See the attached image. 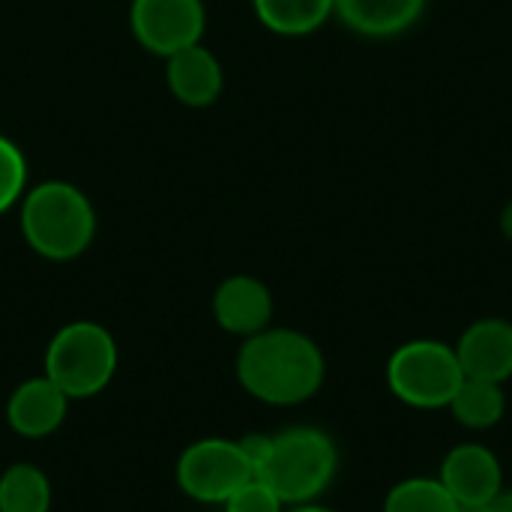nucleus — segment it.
Wrapping results in <instances>:
<instances>
[{"label":"nucleus","mask_w":512,"mask_h":512,"mask_svg":"<svg viewBox=\"0 0 512 512\" xmlns=\"http://www.w3.org/2000/svg\"><path fill=\"white\" fill-rule=\"evenodd\" d=\"M324 378V351L300 330L267 327L240 345L237 381L252 399L270 408H297L315 399L324 387Z\"/></svg>","instance_id":"obj_1"},{"label":"nucleus","mask_w":512,"mask_h":512,"mask_svg":"<svg viewBox=\"0 0 512 512\" xmlns=\"http://www.w3.org/2000/svg\"><path fill=\"white\" fill-rule=\"evenodd\" d=\"M339 447L315 426H291L267 435V447L255 465V477L264 480L285 507L315 504L336 480Z\"/></svg>","instance_id":"obj_2"},{"label":"nucleus","mask_w":512,"mask_h":512,"mask_svg":"<svg viewBox=\"0 0 512 512\" xmlns=\"http://www.w3.org/2000/svg\"><path fill=\"white\" fill-rule=\"evenodd\" d=\"M21 234L36 255L72 261L84 255L96 237V210L78 186L48 180L27 189L21 198Z\"/></svg>","instance_id":"obj_3"},{"label":"nucleus","mask_w":512,"mask_h":512,"mask_svg":"<svg viewBox=\"0 0 512 512\" xmlns=\"http://www.w3.org/2000/svg\"><path fill=\"white\" fill-rule=\"evenodd\" d=\"M120 363L114 336L96 321L63 324L45 348V372L72 402L99 396Z\"/></svg>","instance_id":"obj_4"},{"label":"nucleus","mask_w":512,"mask_h":512,"mask_svg":"<svg viewBox=\"0 0 512 512\" xmlns=\"http://www.w3.org/2000/svg\"><path fill=\"white\" fill-rule=\"evenodd\" d=\"M390 393L417 411H447L465 381L456 348L441 339H411L387 360Z\"/></svg>","instance_id":"obj_5"},{"label":"nucleus","mask_w":512,"mask_h":512,"mask_svg":"<svg viewBox=\"0 0 512 512\" xmlns=\"http://www.w3.org/2000/svg\"><path fill=\"white\" fill-rule=\"evenodd\" d=\"M255 477V468L240 441L201 438L189 444L177 459V486L198 504H225L243 483Z\"/></svg>","instance_id":"obj_6"},{"label":"nucleus","mask_w":512,"mask_h":512,"mask_svg":"<svg viewBox=\"0 0 512 512\" xmlns=\"http://www.w3.org/2000/svg\"><path fill=\"white\" fill-rule=\"evenodd\" d=\"M204 21L201 0H132L129 9L138 45L159 57H171L174 51L201 42Z\"/></svg>","instance_id":"obj_7"},{"label":"nucleus","mask_w":512,"mask_h":512,"mask_svg":"<svg viewBox=\"0 0 512 512\" xmlns=\"http://www.w3.org/2000/svg\"><path fill=\"white\" fill-rule=\"evenodd\" d=\"M456 504H492L504 492V468L486 444H456L438 471Z\"/></svg>","instance_id":"obj_8"},{"label":"nucleus","mask_w":512,"mask_h":512,"mask_svg":"<svg viewBox=\"0 0 512 512\" xmlns=\"http://www.w3.org/2000/svg\"><path fill=\"white\" fill-rule=\"evenodd\" d=\"M465 378L507 384L512 378V324L507 318L474 321L453 345Z\"/></svg>","instance_id":"obj_9"},{"label":"nucleus","mask_w":512,"mask_h":512,"mask_svg":"<svg viewBox=\"0 0 512 512\" xmlns=\"http://www.w3.org/2000/svg\"><path fill=\"white\" fill-rule=\"evenodd\" d=\"M213 318L225 333L249 339L270 327L273 294L255 276H246V273L228 276L225 282H219L213 294Z\"/></svg>","instance_id":"obj_10"},{"label":"nucleus","mask_w":512,"mask_h":512,"mask_svg":"<svg viewBox=\"0 0 512 512\" xmlns=\"http://www.w3.org/2000/svg\"><path fill=\"white\" fill-rule=\"evenodd\" d=\"M69 402L72 399L48 375L27 378L6 402V423L21 438H48L63 426Z\"/></svg>","instance_id":"obj_11"},{"label":"nucleus","mask_w":512,"mask_h":512,"mask_svg":"<svg viewBox=\"0 0 512 512\" xmlns=\"http://www.w3.org/2000/svg\"><path fill=\"white\" fill-rule=\"evenodd\" d=\"M168 60V87L174 93L177 102L189 105V108H207L219 99L225 75H222V63L219 57L204 48L201 42L174 51Z\"/></svg>","instance_id":"obj_12"},{"label":"nucleus","mask_w":512,"mask_h":512,"mask_svg":"<svg viewBox=\"0 0 512 512\" xmlns=\"http://www.w3.org/2000/svg\"><path fill=\"white\" fill-rule=\"evenodd\" d=\"M426 0H333V12L363 36H396L420 21Z\"/></svg>","instance_id":"obj_13"},{"label":"nucleus","mask_w":512,"mask_h":512,"mask_svg":"<svg viewBox=\"0 0 512 512\" xmlns=\"http://www.w3.org/2000/svg\"><path fill=\"white\" fill-rule=\"evenodd\" d=\"M453 420L468 429V432H489L495 429L504 414H507V393L504 384H492V381H477V378H465L462 387L456 390L450 408Z\"/></svg>","instance_id":"obj_14"},{"label":"nucleus","mask_w":512,"mask_h":512,"mask_svg":"<svg viewBox=\"0 0 512 512\" xmlns=\"http://www.w3.org/2000/svg\"><path fill=\"white\" fill-rule=\"evenodd\" d=\"M258 21L279 36L315 33L330 15L333 0H252Z\"/></svg>","instance_id":"obj_15"},{"label":"nucleus","mask_w":512,"mask_h":512,"mask_svg":"<svg viewBox=\"0 0 512 512\" xmlns=\"http://www.w3.org/2000/svg\"><path fill=\"white\" fill-rule=\"evenodd\" d=\"M51 480L30 462H15L0 474V512H48Z\"/></svg>","instance_id":"obj_16"},{"label":"nucleus","mask_w":512,"mask_h":512,"mask_svg":"<svg viewBox=\"0 0 512 512\" xmlns=\"http://www.w3.org/2000/svg\"><path fill=\"white\" fill-rule=\"evenodd\" d=\"M459 504L438 477H408L384 495L381 512H456Z\"/></svg>","instance_id":"obj_17"},{"label":"nucleus","mask_w":512,"mask_h":512,"mask_svg":"<svg viewBox=\"0 0 512 512\" xmlns=\"http://www.w3.org/2000/svg\"><path fill=\"white\" fill-rule=\"evenodd\" d=\"M27 192V159L9 138L0 135V216L12 210Z\"/></svg>","instance_id":"obj_18"},{"label":"nucleus","mask_w":512,"mask_h":512,"mask_svg":"<svg viewBox=\"0 0 512 512\" xmlns=\"http://www.w3.org/2000/svg\"><path fill=\"white\" fill-rule=\"evenodd\" d=\"M225 512H285L288 507L279 501V495L258 477L243 483L225 504Z\"/></svg>","instance_id":"obj_19"},{"label":"nucleus","mask_w":512,"mask_h":512,"mask_svg":"<svg viewBox=\"0 0 512 512\" xmlns=\"http://www.w3.org/2000/svg\"><path fill=\"white\" fill-rule=\"evenodd\" d=\"M492 512H512V489H504V492L492 501Z\"/></svg>","instance_id":"obj_20"},{"label":"nucleus","mask_w":512,"mask_h":512,"mask_svg":"<svg viewBox=\"0 0 512 512\" xmlns=\"http://www.w3.org/2000/svg\"><path fill=\"white\" fill-rule=\"evenodd\" d=\"M501 231H504V237L512 243V201L504 207V213H501Z\"/></svg>","instance_id":"obj_21"},{"label":"nucleus","mask_w":512,"mask_h":512,"mask_svg":"<svg viewBox=\"0 0 512 512\" xmlns=\"http://www.w3.org/2000/svg\"><path fill=\"white\" fill-rule=\"evenodd\" d=\"M285 512H336L330 507H321V504H300V507H288Z\"/></svg>","instance_id":"obj_22"},{"label":"nucleus","mask_w":512,"mask_h":512,"mask_svg":"<svg viewBox=\"0 0 512 512\" xmlns=\"http://www.w3.org/2000/svg\"><path fill=\"white\" fill-rule=\"evenodd\" d=\"M456 512H492V504H459Z\"/></svg>","instance_id":"obj_23"}]
</instances>
